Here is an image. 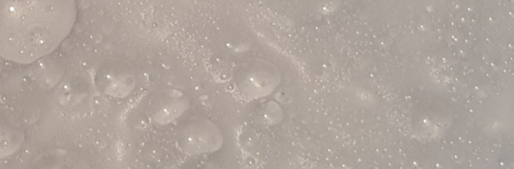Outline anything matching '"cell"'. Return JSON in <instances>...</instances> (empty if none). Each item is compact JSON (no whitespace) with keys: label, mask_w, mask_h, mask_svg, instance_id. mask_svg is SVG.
I'll use <instances>...</instances> for the list:
<instances>
[{"label":"cell","mask_w":514,"mask_h":169,"mask_svg":"<svg viewBox=\"0 0 514 169\" xmlns=\"http://www.w3.org/2000/svg\"><path fill=\"white\" fill-rule=\"evenodd\" d=\"M77 17L72 0H0V59L32 65L52 56Z\"/></svg>","instance_id":"obj_1"},{"label":"cell","mask_w":514,"mask_h":169,"mask_svg":"<svg viewBox=\"0 0 514 169\" xmlns=\"http://www.w3.org/2000/svg\"><path fill=\"white\" fill-rule=\"evenodd\" d=\"M224 131L210 118L196 115L186 120L176 131L175 142L181 153L188 157H203L217 153L224 146Z\"/></svg>","instance_id":"obj_2"},{"label":"cell","mask_w":514,"mask_h":169,"mask_svg":"<svg viewBox=\"0 0 514 169\" xmlns=\"http://www.w3.org/2000/svg\"><path fill=\"white\" fill-rule=\"evenodd\" d=\"M279 68L259 57H253L242 63L235 76V82L240 94L249 100L268 98L279 87Z\"/></svg>","instance_id":"obj_3"},{"label":"cell","mask_w":514,"mask_h":169,"mask_svg":"<svg viewBox=\"0 0 514 169\" xmlns=\"http://www.w3.org/2000/svg\"><path fill=\"white\" fill-rule=\"evenodd\" d=\"M99 91L116 100L131 95L137 84L136 74L129 63L119 59L106 61L95 76Z\"/></svg>","instance_id":"obj_4"},{"label":"cell","mask_w":514,"mask_h":169,"mask_svg":"<svg viewBox=\"0 0 514 169\" xmlns=\"http://www.w3.org/2000/svg\"><path fill=\"white\" fill-rule=\"evenodd\" d=\"M190 107V100L177 89H164L155 92L147 104V115L156 125H170L177 122Z\"/></svg>","instance_id":"obj_5"},{"label":"cell","mask_w":514,"mask_h":169,"mask_svg":"<svg viewBox=\"0 0 514 169\" xmlns=\"http://www.w3.org/2000/svg\"><path fill=\"white\" fill-rule=\"evenodd\" d=\"M24 142L26 133L23 125L0 107V160L14 155L23 147Z\"/></svg>","instance_id":"obj_6"},{"label":"cell","mask_w":514,"mask_h":169,"mask_svg":"<svg viewBox=\"0 0 514 169\" xmlns=\"http://www.w3.org/2000/svg\"><path fill=\"white\" fill-rule=\"evenodd\" d=\"M66 71L65 61L52 54L32 65L30 76L41 89H52L63 80Z\"/></svg>","instance_id":"obj_7"},{"label":"cell","mask_w":514,"mask_h":169,"mask_svg":"<svg viewBox=\"0 0 514 169\" xmlns=\"http://www.w3.org/2000/svg\"><path fill=\"white\" fill-rule=\"evenodd\" d=\"M87 93V84L77 76H65L55 87V100L61 106L68 109L79 104Z\"/></svg>","instance_id":"obj_8"},{"label":"cell","mask_w":514,"mask_h":169,"mask_svg":"<svg viewBox=\"0 0 514 169\" xmlns=\"http://www.w3.org/2000/svg\"><path fill=\"white\" fill-rule=\"evenodd\" d=\"M253 39L246 34L242 32H235L229 34L225 41V45L227 46L230 52L233 54H241L250 49L253 46Z\"/></svg>","instance_id":"obj_9"},{"label":"cell","mask_w":514,"mask_h":169,"mask_svg":"<svg viewBox=\"0 0 514 169\" xmlns=\"http://www.w3.org/2000/svg\"><path fill=\"white\" fill-rule=\"evenodd\" d=\"M280 109L277 103L270 102L264 103L261 106V111L258 114L260 122L262 124L273 125L279 122L280 118L279 113Z\"/></svg>","instance_id":"obj_10"},{"label":"cell","mask_w":514,"mask_h":169,"mask_svg":"<svg viewBox=\"0 0 514 169\" xmlns=\"http://www.w3.org/2000/svg\"><path fill=\"white\" fill-rule=\"evenodd\" d=\"M1 60H2V59H0V74H1V70H2V63H1Z\"/></svg>","instance_id":"obj_11"}]
</instances>
